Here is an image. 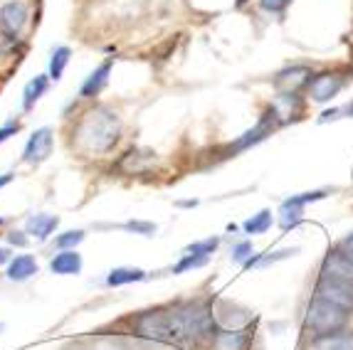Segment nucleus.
<instances>
[{
  "mask_svg": "<svg viewBox=\"0 0 353 350\" xmlns=\"http://www.w3.org/2000/svg\"><path fill=\"white\" fill-rule=\"evenodd\" d=\"M74 136L84 151L106 153L117 146L119 136H121V121L109 106H94L82 116Z\"/></svg>",
  "mask_w": 353,
  "mask_h": 350,
  "instance_id": "nucleus-1",
  "label": "nucleus"
},
{
  "mask_svg": "<svg viewBox=\"0 0 353 350\" xmlns=\"http://www.w3.org/2000/svg\"><path fill=\"white\" fill-rule=\"evenodd\" d=\"M348 313H351V311L341 309V306L331 304L329 298L314 294L309 311H306V328L314 331L316 336L343 331V326H346V321H348Z\"/></svg>",
  "mask_w": 353,
  "mask_h": 350,
  "instance_id": "nucleus-2",
  "label": "nucleus"
},
{
  "mask_svg": "<svg viewBox=\"0 0 353 350\" xmlns=\"http://www.w3.org/2000/svg\"><path fill=\"white\" fill-rule=\"evenodd\" d=\"M25 23H28V6L23 0H10V3L0 8V32L8 40H18Z\"/></svg>",
  "mask_w": 353,
  "mask_h": 350,
  "instance_id": "nucleus-3",
  "label": "nucleus"
},
{
  "mask_svg": "<svg viewBox=\"0 0 353 350\" xmlns=\"http://www.w3.org/2000/svg\"><path fill=\"white\" fill-rule=\"evenodd\" d=\"M316 294L329 298L331 304L341 306V309H346V311H353V286L343 284V281L321 274V279H319V284H316Z\"/></svg>",
  "mask_w": 353,
  "mask_h": 350,
  "instance_id": "nucleus-4",
  "label": "nucleus"
},
{
  "mask_svg": "<svg viewBox=\"0 0 353 350\" xmlns=\"http://www.w3.org/2000/svg\"><path fill=\"white\" fill-rule=\"evenodd\" d=\"M52 153V131L50 129H37L30 136L28 146L23 151V161L30 165H37L42 161H48V156Z\"/></svg>",
  "mask_w": 353,
  "mask_h": 350,
  "instance_id": "nucleus-5",
  "label": "nucleus"
},
{
  "mask_svg": "<svg viewBox=\"0 0 353 350\" xmlns=\"http://www.w3.org/2000/svg\"><path fill=\"white\" fill-rule=\"evenodd\" d=\"M326 198L324 190H316V193H304V195H296V198H289L282 203V227L289 229L299 225L301 222V212H304V205L306 203H314V200H321Z\"/></svg>",
  "mask_w": 353,
  "mask_h": 350,
  "instance_id": "nucleus-6",
  "label": "nucleus"
},
{
  "mask_svg": "<svg viewBox=\"0 0 353 350\" xmlns=\"http://www.w3.org/2000/svg\"><path fill=\"white\" fill-rule=\"evenodd\" d=\"M341 89H343V76L336 74V72H324V74L314 76L312 82H309V92H312L314 101H329Z\"/></svg>",
  "mask_w": 353,
  "mask_h": 350,
  "instance_id": "nucleus-7",
  "label": "nucleus"
},
{
  "mask_svg": "<svg viewBox=\"0 0 353 350\" xmlns=\"http://www.w3.org/2000/svg\"><path fill=\"white\" fill-rule=\"evenodd\" d=\"M321 274L331 276V279H339L343 284L353 286V262L343 254L341 249L331 251L329 257L324 259V271Z\"/></svg>",
  "mask_w": 353,
  "mask_h": 350,
  "instance_id": "nucleus-8",
  "label": "nucleus"
},
{
  "mask_svg": "<svg viewBox=\"0 0 353 350\" xmlns=\"http://www.w3.org/2000/svg\"><path fill=\"white\" fill-rule=\"evenodd\" d=\"M314 350H353V333L346 331H334L316 336L312 343Z\"/></svg>",
  "mask_w": 353,
  "mask_h": 350,
  "instance_id": "nucleus-9",
  "label": "nucleus"
},
{
  "mask_svg": "<svg viewBox=\"0 0 353 350\" xmlns=\"http://www.w3.org/2000/svg\"><path fill=\"white\" fill-rule=\"evenodd\" d=\"M109 74H112V62H104V65H99L94 72H92V74L87 76V82L82 84L79 94H82L84 99H94L97 94L106 87V82H109Z\"/></svg>",
  "mask_w": 353,
  "mask_h": 350,
  "instance_id": "nucleus-10",
  "label": "nucleus"
},
{
  "mask_svg": "<svg viewBox=\"0 0 353 350\" xmlns=\"http://www.w3.org/2000/svg\"><path fill=\"white\" fill-rule=\"evenodd\" d=\"M50 269H52V274H62V276L79 274V271H82V257H79L74 249H62L57 257L50 262Z\"/></svg>",
  "mask_w": 353,
  "mask_h": 350,
  "instance_id": "nucleus-11",
  "label": "nucleus"
},
{
  "mask_svg": "<svg viewBox=\"0 0 353 350\" xmlns=\"http://www.w3.org/2000/svg\"><path fill=\"white\" fill-rule=\"evenodd\" d=\"M57 225H59V217H54V215H32L28 220V225H25V229H28V234H32L35 240L45 242L50 234L57 229Z\"/></svg>",
  "mask_w": 353,
  "mask_h": 350,
  "instance_id": "nucleus-12",
  "label": "nucleus"
},
{
  "mask_svg": "<svg viewBox=\"0 0 353 350\" xmlns=\"http://www.w3.org/2000/svg\"><path fill=\"white\" fill-rule=\"evenodd\" d=\"M35 274H37V262L30 254H20V257L10 259V264H8V279L10 281H28L30 276Z\"/></svg>",
  "mask_w": 353,
  "mask_h": 350,
  "instance_id": "nucleus-13",
  "label": "nucleus"
},
{
  "mask_svg": "<svg viewBox=\"0 0 353 350\" xmlns=\"http://www.w3.org/2000/svg\"><path fill=\"white\" fill-rule=\"evenodd\" d=\"M218 350H245L248 345V331H220L212 338Z\"/></svg>",
  "mask_w": 353,
  "mask_h": 350,
  "instance_id": "nucleus-14",
  "label": "nucleus"
},
{
  "mask_svg": "<svg viewBox=\"0 0 353 350\" xmlns=\"http://www.w3.org/2000/svg\"><path fill=\"white\" fill-rule=\"evenodd\" d=\"M143 279H146V271H143V269L119 267V269H114V271H109L106 284L109 286H124V284H134V281H143Z\"/></svg>",
  "mask_w": 353,
  "mask_h": 350,
  "instance_id": "nucleus-15",
  "label": "nucleus"
},
{
  "mask_svg": "<svg viewBox=\"0 0 353 350\" xmlns=\"http://www.w3.org/2000/svg\"><path fill=\"white\" fill-rule=\"evenodd\" d=\"M48 79H50V74H40V76H35V79H30V82L25 84V92H23V106L25 109H32V104L40 99L42 94L48 92Z\"/></svg>",
  "mask_w": 353,
  "mask_h": 350,
  "instance_id": "nucleus-16",
  "label": "nucleus"
},
{
  "mask_svg": "<svg viewBox=\"0 0 353 350\" xmlns=\"http://www.w3.org/2000/svg\"><path fill=\"white\" fill-rule=\"evenodd\" d=\"M309 76H312V72L306 70V67H292V70L282 72V74L277 76V84H287L289 92H296V87L312 82Z\"/></svg>",
  "mask_w": 353,
  "mask_h": 350,
  "instance_id": "nucleus-17",
  "label": "nucleus"
},
{
  "mask_svg": "<svg viewBox=\"0 0 353 350\" xmlns=\"http://www.w3.org/2000/svg\"><path fill=\"white\" fill-rule=\"evenodd\" d=\"M70 47H57L52 52V59H50V79H54L57 82L59 76H62V72H65L67 62H70Z\"/></svg>",
  "mask_w": 353,
  "mask_h": 350,
  "instance_id": "nucleus-18",
  "label": "nucleus"
},
{
  "mask_svg": "<svg viewBox=\"0 0 353 350\" xmlns=\"http://www.w3.org/2000/svg\"><path fill=\"white\" fill-rule=\"evenodd\" d=\"M245 232L248 234H262V232H267V229L272 227V212L270 210H262V212H257L254 217H250L245 225Z\"/></svg>",
  "mask_w": 353,
  "mask_h": 350,
  "instance_id": "nucleus-19",
  "label": "nucleus"
},
{
  "mask_svg": "<svg viewBox=\"0 0 353 350\" xmlns=\"http://www.w3.org/2000/svg\"><path fill=\"white\" fill-rule=\"evenodd\" d=\"M82 240H84L82 229H72V232H65V234H59V237H54V247H59V249H72V247H77Z\"/></svg>",
  "mask_w": 353,
  "mask_h": 350,
  "instance_id": "nucleus-20",
  "label": "nucleus"
},
{
  "mask_svg": "<svg viewBox=\"0 0 353 350\" xmlns=\"http://www.w3.org/2000/svg\"><path fill=\"white\" fill-rule=\"evenodd\" d=\"M220 240L218 237H210V240H203V242H193V245L185 247V251L188 254H203V257H208V254H212V251L218 249Z\"/></svg>",
  "mask_w": 353,
  "mask_h": 350,
  "instance_id": "nucleus-21",
  "label": "nucleus"
},
{
  "mask_svg": "<svg viewBox=\"0 0 353 350\" xmlns=\"http://www.w3.org/2000/svg\"><path fill=\"white\" fill-rule=\"evenodd\" d=\"M205 262H208V257H203V254H185V257L173 267V274H181V271H185V269L203 267Z\"/></svg>",
  "mask_w": 353,
  "mask_h": 350,
  "instance_id": "nucleus-22",
  "label": "nucleus"
},
{
  "mask_svg": "<svg viewBox=\"0 0 353 350\" xmlns=\"http://www.w3.org/2000/svg\"><path fill=\"white\" fill-rule=\"evenodd\" d=\"M129 232H136V234H146V237H151L153 232H156V225H151V222H141V220H131L124 225Z\"/></svg>",
  "mask_w": 353,
  "mask_h": 350,
  "instance_id": "nucleus-23",
  "label": "nucleus"
},
{
  "mask_svg": "<svg viewBox=\"0 0 353 350\" xmlns=\"http://www.w3.org/2000/svg\"><path fill=\"white\" fill-rule=\"evenodd\" d=\"M250 257H252V245H250V242H240V245L232 249V259H235V262L245 264Z\"/></svg>",
  "mask_w": 353,
  "mask_h": 350,
  "instance_id": "nucleus-24",
  "label": "nucleus"
},
{
  "mask_svg": "<svg viewBox=\"0 0 353 350\" xmlns=\"http://www.w3.org/2000/svg\"><path fill=\"white\" fill-rule=\"evenodd\" d=\"M289 3H292V0H259V6L270 12H284Z\"/></svg>",
  "mask_w": 353,
  "mask_h": 350,
  "instance_id": "nucleus-25",
  "label": "nucleus"
},
{
  "mask_svg": "<svg viewBox=\"0 0 353 350\" xmlns=\"http://www.w3.org/2000/svg\"><path fill=\"white\" fill-rule=\"evenodd\" d=\"M339 249H341L343 254H346V257L353 262V232H351V234H346V237H343V242H341V245H339Z\"/></svg>",
  "mask_w": 353,
  "mask_h": 350,
  "instance_id": "nucleus-26",
  "label": "nucleus"
},
{
  "mask_svg": "<svg viewBox=\"0 0 353 350\" xmlns=\"http://www.w3.org/2000/svg\"><path fill=\"white\" fill-rule=\"evenodd\" d=\"M18 123H8V126H3V129H0V143H3V141H8L10 138V136H15L18 134Z\"/></svg>",
  "mask_w": 353,
  "mask_h": 350,
  "instance_id": "nucleus-27",
  "label": "nucleus"
},
{
  "mask_svg": "<svg viewBox=\"0 0 353 350\" xmlns=\"http://www.w3.org/2000/svg\"><path fill=\"white\" fill-rule=\"evenodd\" d=\"M25 232H15V229H12L10 234H8V242H10V245H15V247H25L28 245V237H23Z\"/></svg>",
  "mask_w": 353,
  "mask_h": 350,
  "instance_id": "nucleus-28",
  "label": "nucleus"
},
{
  "mask_svg": "<svg viewBox=\"0 0 353 350\" xmlns=\"http://www.w3.org/2000/svg\"><path fill=\"white\" fill-rule=\"evenodd\" d=\"M10 262V251L6 249V247H0V264Z\"/></svg>",
  "mask_w": 353,
  "mask_h": 350,
  "instance_id": "nucleus-29",
  "label": "nucleus"
},
{
  "mask_svg": "<svg viewBox=\"0 0 353 350\" xmlns=\"http://www.w3.org/2000/svg\"><path fill=\"white\" fill-rule=\"evenodd\" d=\"M10 181H12V175H10V173L0 175V187H3V185H8V183H10Z\"/></svg>",
  "mask_w": 353,
  "mask_h": 350,
  "instance_id": "nucleus-30",
  "label": "nucleus"
},
{
  "mask_svg": "<svg viewBox=\"0 0 353 350\" xmlns=\"http://www.w3.org/2000/svg\"><path fill=\"white\" fill-rule=\"evenodd\" d=\"M245 3H248V0H237V6H245Z\"/></svg>",
  "mask_w": 353,
  "mask_h": 350,
  "instance_id": "nucleus-31",
  "label": "nucleus"
},
{
  "mask_svg": "<svg viewBox=\"0 0 353 350\" xmlns=\"http://www.w3.org/2000/svg\"><path fill=\"white\" fill-rule=\"evenodd\" d=\"M0 331H3V323H0Z\"/></svg>",
  "mask_w": 353,
  "mask_h": 350,
  "instance_id": "nucleus-32",
  "label": "nucleus"
},
{
  "mask_svg": "<svg viewBox=\"0 0 353 350\" xmlns=\"http://www.w3.org/2000/svg\"><path fill=\"white\" fill-rule=\"evenodd\" d=\"M0 225H3V220H0Z\"/></svg>",
  "mask_w": 353,
  "mask_h": 350,
  "instance_id": "nucleus-33",
  "label": "nucleus"
}]
</instances>
